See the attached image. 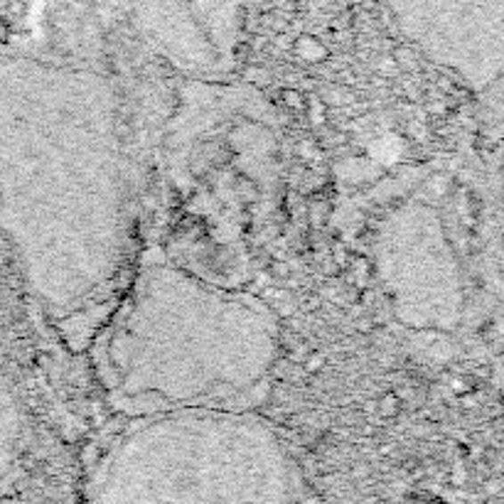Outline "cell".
Returning <instances> with one entry per match:
<instances>
[{
    "mask_svg": "<svg viewBox=\"0 0 504 504\" xmlns=\"http://www.w3.org/2000/svg\"><path fill=\"white\" fill-rule=\"evenodd\" d=\"M22 443V413L11 377L0 360V492L8 487Z\"/></svg>",
    "mask_w": 504,
    "mask_h": 504,
    "instance_id": "cell-4",
    "label": "cell"
},
{
    "mask_svg": "<svg viewBox=\"0 0 504 504\" xmlns=\"http://www.w3.org/2000/svg\"><path fill=\"white\" fill-rule=\"evenodd\" d=\"M175 310L126 300L106 332L109 386L145 411L222 409L256 386L276 352V329L251 296L175 286Z\"/></svg>",
    "mask_w": 504,
    "mask_h": 504,
    "instance_id": "cell-2",
    "label": "cell"
},
{
    "mask_svg": "<svg viewBox=\"0 0 504 504\" xmlns=\"http://www.w3.org/2000/svg\"><path fill=\"white\" fill-rule=\"evenodd\" d=\"M92 504H296L293 465L254 416L167 411L106 455Z\"/></svg>",
    "mask_w": 504,
    "mask_h": 504,
    "instance_id": "cell-3",
    "label": "cell"
},
{
    "mask_svg": "<svg viewBox=\"0 0 504 504\" xmlns=\"http://www.w3.org/2000/svg\"><path fill=\"white\" fill-rule=\"evenodd\" d=\"M128 170L109 79L0 60V224L52 313L99 303L118 273Z\"/></svg>",
    "mask_w": 504,
    "mask_h": 504,
    "instance_id": "cell-1",
    "label": "cell"
}]
</instances>
